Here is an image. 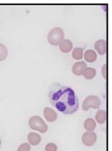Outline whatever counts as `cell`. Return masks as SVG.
<instances>
[{"mask_svg": "<svg viewBox=\"0 0 112 151\" xmlns=\"http://www.w3.org/2000/svg\"><path fill=\"white\" fill-rule=\"evenodd\" d=\"M48 97L52 106L65 115L76 113L79 109V99L74 90L62 84H52L49 88Z\"/></svg>", "mask_w": 112, "mask_h": 151, "instance_id": "1", "label": "cell"}, {"mask_svg": "<svg viewBox=\"0 0 112 151\" xmlns=\"http://www.w3.org/2000/svg\"><path fill=\"white\" fill-rule=\"evenodd\" d=\"M48 42L51 45L58 46L64 40V32L61 27L51 29L47 36Z\"/></svg>", "mask_w": 112, "mask_h": 151, "instance_id": "2", "label": "cell"}, {"mask_svg": "<svg viewBox=\"0 0 112 151\" xmlns=\"http://www.w3.org/2000/svg\"><path fill=\"white\" fill-rule=\"evenodd\" d=\"M28 124L32 130H36V131H38L42 133H44L46 132H47L48 128V125L43 121V119L40 116H32L29 119Z\"/></svg>", "mask_w": 112, "mask_h": 151, "instance_id": "3", "label": "cell"}, {"mask_svg": "<svg viewBox=\"0 0 112 151\" xmlns=\"http://www.w3.org/2000/svg\"><path fill=\"white\" fill-rule=\"evenodd\" d=\"M101 104V101L100 98L97 96H88L84 100L82 104V110L84 111H88L90 108L99 109Z\"/></svg>", "mask_w": 112, "mask_h": 151, "instance_id": "4", "label": "cell"}, {"mask_svg": "<svg viewBox=\"0 0 112 151\" xmlns=\"http://www.w3.org/2000/svg\"><path fill=\"white\" fill-rule=\"evenodd\" d=\"M97 134L93 132H85L83 133L82 136V142L85 146L91 147L94 145V143L97 141Z\"/></svg>", "mask_w": 112, "mask_h": 151, "instance_id": "5", "label": "cell"}, {"mask_svg": "<svg viewBox=\"0 0 112 151\" xmlns=\"http://www.w3.org/2000/svg\"><path fill=\"white\" fill-rule=\"evenodd\" d=\"M87 68V64L84 62H77L74 63L72 67V72L74 75L80 76L82 75L83 70Z\"/></svg>", "mask_w": 112, "mask_h": 151, "instance_id": "6", "label": "cell"}, {"mask_svg": "<svg viewBox=\"0 0 112 151\" xmlns=\"http://www.w3.org/2000/svg\"><path fill=\"white\" fill-rule=\"evenodd\" d=\"M44 116L48 122H53L57 119V114L53 109L50 107H46L44 110Z\"/></svg>", "mask_w": 112, "mask_h": 151, "instance_id": "7", "label": "cell"}, {"mask_svg": "<svg viewBox=\"0 0 112 151\" xmlns=\"http://www.w3.org/2000/svg\"><path fill=\"white\" fill-rule=\"evenodd\" d=\"M94 48L100 55H104L106 53V42L104 40H100L96 42Z\"/></svg>", "mask_w": 112, "mask_h": 151, "instance_id": "8", "label": "cell"}, {"mask_svg": "<svg viewBox=\"0 0 112 151\" xmlns=\"http://www.w3.org/2000/svg\"><path fill=\"white\" fill-rule=\"evenodd\" d=\"M27 140H28L29 144L33 146L38 145L41 142V136L40 134L36 133H30L27 136Z\"/></svg>", "mask_w": 112, "mask_h": 151, "instance_id": "9", "label": "cell"}, {"mask_svg": "<svg viewBox=\"0 0 112 151\" xmlns=\"http://www.w3.org/2000/svg\"><path fill=\"white\" fill-rule=\"evenodd\" d=\"M59 49L62 53H69L73 48V44L71 41L68 40H65L59 44Z\"/></svg>", "mask_w": 112, "mask_h": 151, "instance_id": "10", "label": "cell"}, {"mask_svg": "<svg viewBox=\"0 0 112 151\" xmlns=\"http://www.w3.org/2000/svg\"><path fill=\"white\" fill-rule=\"evenodd\" d=\"M84 59L87 62H90V63L95 62L97 59V53L93 50H86L84 54Z\"/></svg>", "mask_w": 112, "mask_h": 151, "instance_id": "11", "label": "cell"}, {"mask_svg": "<svg viewBox=\"0 0 112 151\" xmlns=\"http://www.w3.org/2000/svg\"><path fill=\"white\" fill-rule=\"evenodd\" d=\"M96 74H97V71L94 68H86L82 73V75L85 77V79H88V80L94 79L95 77Z\"/></svg>", "mask_w": 112, "mask_h": 151, "instance_id": "12", "label": "cell"}, {"mask_svg": "<svg viewBox=\"0 0 112 151\" xmlns=\"http://www.w3.org/2000/svg\"><path fill=\"white\" fill-rule=\"evenodd\" d=\"M84 127L88 132H93L96 128V122L93 119H87L84 122Z\"/></svg>", "mask_w": 112, "mask_h": 151, "instance_id": "13", "label": "cell"}, {"mask_svg": "<svg viewBox=\"0 0 112 151\" xmlns=\"http://www.w3.org/2000/svg\"><path fill=\"white\" fill-rule=\"evenodd\" d=\"M95 119L99 124H103L106 120V111L104 110H99L95 116Z\"/></svg>", "mask_w": 112, "mask_h": 151, "instance_id": "14", "label": "cell"}, {"mask_svg": "<svg viewBox=\"0 0 112 151\" xmlns=\"http://www.w3.org/2000/svg\"><path fill=\"white\" fill-rule=\"evenodd\" d=\"M72 56L76 60H80L83 57V49L81 47H74L72 52Z\"/></svg>", "mask_w": 112, "mask_h": 151, "instance_id": "15", "label": "cell"}, {"mask_svg": "<svg viewBox=\"0 0 112 151\" xmlns=\"http://www.w3.org/2000/svg\"><path fill=\"white\" fill-rule=\"evenodd\" d=\"M8 56V49L4 45L0 44V62L4 61Z\"/></svg>", "mask_w": 112, "mask_h": 151, "instance_id": "16", "label": "cell"}, {"mask_svg": "<svg viewBox=\"0 0 112 151\" xmlns=\"http://www.w3.org/2000/svg\"><path fill=\"white\" fill-rule=\"evenodd\" d=\"M30 145L29 143H24L19 147L17 151H30Z\"/></svg>", "mask_w": 112, "mask_h": 151, "instance_id": "17", "label": "cell"}, {"mask_svg": "<svg viewBox=\"0 0 112 151\" xmlns=\"http://www.w3.org/2000/svg\"><path fill=\"white\" fill-rule=\"evenodd\" d=\"M57 146L53 143H49L46 146V151H56Z\"/></svg>", "mask_w": 112, "mask_h": 151, "instance_id": "18", "label": "cell"}, {"mask_svg": "<svg viewBox=\"0 0 112 151\" xmlns=\"http://www.w3.org/2000/svg\"><path fill=\"white\" fill-rule=\"evenodd\" d=\"M102 74H103V76L105 79H107V75H106V65H104L102 68Z\"/></svg>", "mask_w": 112, "mask_h": 151, "instance_id": "19", "label": "cell"}, {"mask_svg": "<svg viewBox=\"0 0 112 151\" xmlns=\"http://www.w3.org/2000/svg\"><path fill=\"white\" fill-rule=\"evenodd\" d=\"M0 145H1V139H0Z\"/></svg>", "mask_w": 112, "mask_h": 151, "instance_id": "20", "label": "cell"}]
</instances>
